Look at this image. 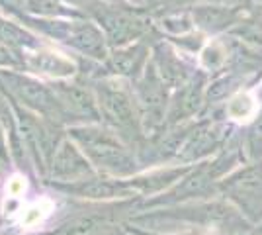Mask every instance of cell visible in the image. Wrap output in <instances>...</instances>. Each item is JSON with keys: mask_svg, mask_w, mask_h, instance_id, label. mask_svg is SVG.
<instances>
[{"mask_svg": "<svg viewBox=\"0 0 262 235\" xmlns=\"http://www.w3.org/2000/svg\"><path fill=\"white\" fill-rule=\"evenodd\" d=\"M133 213V202L90 206L67 216L45 235H118L123 229V213Z\"/></svg>", "mask_w": 262, "mask_h": 235, "instance_id": "1", "label": "cell"}, {"mask_svg": "<svg viewBox=\"0 0 262 235\" xmlns=\"http://www.w3.org/2000/svg\"><path fill=\"white\" fill-rule=\"evenodd\" d=\"M77 141L82 145L86 157L96 165L112 175H131L135 170V161L127 153V149L121 145L116 137L106 132H94V130H77L75 132Z\"/></svg>", "mask_w": 262, "mask_h": 235, "instance_id": "2", "label": "cell"}, {"mask_svg": "<svg viewBox=\"0 0 262 235\" xmlns=\"http://www.w3.org/2000/svg\"><path fill=\"white\" fill-rule=\"evenodd\" d=\"M225 192L241 206V210L252 220L262 218V165L241 170L223 184Z\"/></svg>", "mask_w": 262, "mask_h": 235, "instance_id": "3", "label": "cell"}, {"mask_svg": "<svg viewBox=\"0 0 262 235\" xmlns=\"http://www.w3.org/2000/svg\"><path fill=\"white\" fill-rule=\"evenodd\" d=\"M49 173L53 179L65 184L80 182L92 177V168L88 165L86 157H82V153L71 143H65L55 151L53 159L49 161Z\"/></svg>", "mask_w": 262, "mask_h": 235, "instance_id": "4", "label": "cell"}, {"mask_svg": "<svg viewBox=\"0 0 262 235\" xmlns=\"http://www.w3.org/2000/svg\"><path fill=\"white\" fill-rule=\"evenodd\" d=\"M63 190H67L69 194H75L78 198H88V200H110V198H125V196H129L131 184L90 177V179L80 180V182L63 184Z\"/></svg>", "mask_w": 262, "mask_h": 235, "instance_id": "5", "label": "cell"}, {"mask_svg": "<svg viewBox=\"0 0 262 235\" xmlns=\"http://www.w3.org/2000/svg\"><path fill=\"white\" fill-rule=\"evenodd\" d=\"M223 130L219 125H202L194 132L186 135L184 143L180 145V151L178 155L182 157L184 161H194V159H200V157L211 153L215 147L221 143L223 139Z\"/></svg>", "mask_w": 262, "mask_h": 235, "instance_id": "6", "label": "cell"}, {"mask_svg": "<svg viewBox=\"0 0 262 235\" xmlns=\"http://www.w3.org/2000/svg\"><path fill=\"white\" fill-rule=\"evenodd\" d=\"M237 10L233 8H219V6H204L194 12V20L200 28L208 32L227 30L231 24H237Z\"/></svg>", "mask_w": 262, "mask_h": 235, "instance_id": "7", "label": "cell"}, {"mask_svg": "<svg viewBox=\"0 0 262 235\" xmlns=\"http://www.w3.org/2000/svg\"><path fill=\"white\" fill-rule=\"evenodd\" d=\"M102 104L106 108L108 116L118 125H131L133 123V108L127 96L120 90H104Z\"/></svg>", "mask_w": 262, "mask_h": 235, "instance_id": "8", "label": "cell"}, {"mask_svg": "<svg viewBox=\"0 0 262 235\" xmlns=\"http://www.w3.org/2000/svg\"><path fill=\"white\" fill-rule=\"evenodd\" d=\"M106 30H108V34L116 39V41H123V39H127L131 34H135V22L127 18V16H123V14H112L108 16L106 20Z\"/></svg>", "mask_w": 262, "mask_h": 235, "instance_id": "9", "label": "cell"}, {"mask_svg": "<svg viewBox=\"0 0 262 235\" xmlns=\"http://www.w3.org/2000/svg\"><path fill=\"white\" fill-rule=\"evenodd\" d=\"M227 114L233 120H247L254 114V100L249 94H237L227 102Z\"/></svg>", "mask_w": 262, "mask_h": 235, "instance_id": "10", "label": "cell"}, {"mask_svg": "<svg viewBox=\"0 0 262 235\" xmlns=\"http://www.w3.org/2000/svg\"><path fill=\"white\" fill-rule=\"evenodd\" d=\"M235 34L241 35L247 41H252V44H262V20L254 18V20L241 22L235 30Z\"/></svg>", "mask_w": 262, "mask_h": 235, "instance_id": "11", "label": "cell"}, {"mask_svg": "<svg viewBox=\"0 0 262 235\" xmlns=\"http://www.w3.org/2000/svg\"><path fill=\"white\" fill-rule=\"evenodd\" d=\"M77 41L78 45L82 47V49H86L88 53H100L102 49H104V45H102V37L96 30H92V28H84V30H80L77 34Z\"/></svg>", "mask_w": 262, "mask_h": 235, "instance_id": "12", "label": "cell"}, {"mask_svg": "<svg viewBox=\"0 0 262 235\" xmlns=\"http://www.w3.org/2000/svg\"><path fill=\"white\" fill-rule=\"evenodd\" d=\"M20 94H22L26 100H30L32 104H39L43 106L47 102V94L41 87L33 84V82H28V80H22V87H20Z\"/></svg>", "mask_w": 262, "mask_h": 235, "instance_id": "13", "label": "cell"}, {"mask_svg": "<svg viewBox=\"0 0 262 235\" xmlns=\"http://www.w3.org/2000/svg\"><path fill=\"white\" fill-rule=\"evenodd\" d=\"M141 59L143 55L139 49H129V51L120 53V55L116 57V65L121 69V73H131L133 69L141 63Z\"/></svg>", "mask_w": 262, "mask_h": 235, "instance_id": "14", "label": "cell"}, {"mask_svg": "<svg viewBox=\"0 0 262 235\" xmlns=\"http://www.w3.org/2000/svg\"><path fill=\"white\" fill-rule=\"evenodd\" d=\"M225 59H227V57H225V49L217 44L209 45L208 49L204 51V63H206L209 69H219L225 63Z\"/></svg>", "mask_w": 262, "mask_h": 235, "instance_id": "15", "label": "cell"}, {"mask_svg": "<svg viewBox=\"0 0 262 235\" xmlns=\"http://www.w3.org/2000/svg\"><path fill=\"white\" fill-rule=\"evenodd\" d=\"M249 149L254 157L262 155V114L260 118L252 123L251 132H249Z\"/></svg>", "mask_w": 262, "mask_h": 235, "instance_id": "16", "label": "cell"}, {"mask_svg": "<svg viewBox=\"0 0 262 235\" xmlns=\"http://www.w3.org/2000/svg\"><path fill=\"white\" fill-rule=\"evenodd\" d=\"M4 155V141H2V134H0V157Z\"/></svg>", "mask_w": 262, "mask_h": 235, "instance_id": "17", "label": "cell"}, {"mask_svg": "<svg viewBox=\"0 0 262 235\" xmlns=\"http://www.w3.org/2000/svg\"><path fill=\"white\" fill-rule=\"evenodd\" d=\"M176 4H186V2H194V0H174Z\"/></svg>", "mask_w": 262, "mask_h": 235, "instance_id": "18", "label": "cell"}, {"mask_svg": "<svg viewBox=\"0 0 262 235\" xmlns=\"http://www.w3.org/2000/svg\"><path fill=\"white\" fill-rule=\"evenodd\" d=\"M41 235H45V233H41Z\"/></svg>", "mask_w": 262, "mask_h": 235, "instance_id": "19", "label": "cell"}]
</instances>
